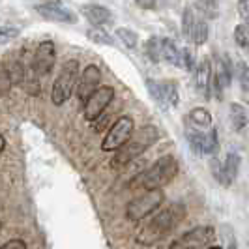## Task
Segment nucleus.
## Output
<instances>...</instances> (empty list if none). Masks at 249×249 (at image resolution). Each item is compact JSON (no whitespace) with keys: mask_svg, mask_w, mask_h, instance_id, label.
<instances>
[{"mask_svg":"<svg viewBox=\"0 0 249 249\" xmlns=\"http://www.w3.org/2000/svg\"><path fill=\"white\" fill-rule=\"evenodd\" d=\"M87 36L94 41V43H100V45H112V37L103 30V28H90L87 32Z\"/></svg>","mask_w":249,"mask_h":249,"instance_id":"bb28decb","label":"nucleus"},{"mask_svg":"<svg viewBox=\"0 0 249 249\" xmlns=\"http://www.w3.org/2000/svg\"><path fill=\"white\" fill-rule=\"evenodd\" d=\"M77 77H79V62L77 60H66L62 64V70L56 77L54 85H53V90H51V100L54 105H64L66 101L71 98L75 90V85H77Z\"/></svg>","mask_w":249,"mask_h":249,"instance_id":"20e7f679","label":"nucleus"},{"mask_svg":"<svg viewBox=\"0 0 249 249\" xmlns=\"http://www.w3.org/2000/svg\"><path fill=\"white\" fill-rule=\"evenodd\" d=\"M146 88H148V94L150 98L160 103L163 107V92H161V81H154V79H148L146 81Z\"/></svg>","mask_w":249,"mask_h":249,"instance_id":"cd10ccee","label":"nucleus"},{"mask_svg":"<svg viewBox=\"0 0 249 249\" xmlns=\"http://www.w3.org/2000/svg\"><path fill=\"white\" fill-rule=\"evenodd\" d=\"M231 79H232V68L229 66L227 60H221L217 64V71L213 73V92L217 98L223 96V92L231 85Z\"/></svg>","mask_w":249,"mask_h":249,"instance_id":"dca6fc26","label":"nucleus"},{"mask_svg":"<svg viewBox=\"0 0 249 249\" xmlns=\"http://www.w3.org/2000/svg\"><path fill=\"white\" fill-rule=\"evenodd\" d=\"M178 51L180 49L176 47L173 39H169V37H161V60L176 64V60H178Z\"/></svg>","mask_w":249,"mask_h":249,"instance_id":"aec40b11","label":"nucleus"},{"mask_svg":"<svg viewBox=\"0 0 249 249\" xmlns=\"http://www.w3.org/2000/svg\"><path fill=\"white\" fill-rule=\"evenodd\" d=\"M187 141L191 150L197 156H212L219 148V141H217V131L210 129L208 133L202 131H189L187 133Z\"/></svg>","mask_w":249,"mask_h":249,"instance_id":"9d476101","label":"nucleus"},{"mask_svg":"<svg viewBox=\"0 0 249 249\" xmlns=\"http://www.w3.org/2000/svg\"><path fill=\"white\" fill-rule=\"evenodd\" d=\"M234 73H236V79L240 83V88L249 94V68L246 62H238L236 68H234Z\"/></svg>","mask_w":249,"mask_h":249,"instance_id":"393cba45","label":"nucleus"},{"mask_svg":"<svg viewBox=\"0 0 249 249\" xmlns=\"http://www.w3.org/2000/svg\"><path fill=\"white\" fill-rule=\"evenodd\" d=\"M238 13H240V19L249 25V0H238Z\"/></svg>","mask_w":249,"mask_h":249,"instance_id":"473e14b6","label":"nucleus"},{"mask_svg":"<svg viewBox=\"0 0 249 249\" xmlns=\"http://www.w3.org/2000/svg\"><path fill=\"white\" fill-rule=\"evenodd\" d=\"M189 122L195 125V127H199V129L210 127V124H212V114L206 111V109H202V107L191 109V112H189Z\"/></svg>","mask_w":249,"mask_h":249,"instance_id":"a211bd4d","label":"nucleus"},{"mask_svg":"<svg viewBox=\"0 0 249 249\" xmlns=\"http://www.w3.org/2000/svg\"><path fill=\"white\" fill-rule=\"evenodd\" d=\"M197 6H199V10L208 19H213V17H217V0H197Z\"/></svg>","mask_w":249,"mask_h":249,"instance_id":"c85d7f7f","label":"nucleus"},{"mask_svg":"<svg viewBox=\"0 0 249 249\" xmlns=\"http://www.w3.org/2000/svg\"><path fill=\"white\" fill-rule=\"evenodd\" d=\"M56 60V51H54V43L47 39V41H41L36 47V53L32 56V68L36 71L37 77H43V75H49L53 71V66Z\"/></svg>","mask_w":249,"mask_h":249,"instance_id":"1a4fd4ad","label":"nucleus"},{"mask_svg":"<svg viewBox=\"0 0 249 249\" xmlns=\"http://www.w3.org/2000/svg\"><path fill=\"white\" fill-rule=\"evenodd\" d=\"M178 173V163L173 156H161L150 169H146L142 175H139L131 187H141V189H161L165 187Z\"/></svg>","mask_w":249,"mask_h":249,"instance_id":"7ed1b4c3","label":"nucleus"},{"mask_svg":"<svg viewBox=\"0 0 249 249\" xmlns=\"http://www.w3.org/2000/svg\"><path fill=\"white\" fill-rule=\"evenodd\" d=\"M195 81H197V90L204 98L210 96V87H212V68H210V60L202 58L197 66V73H195Z\"/></svg>","mask_w":249,"mask_h":249,"instance_id":"4468645a","label":"nucleus"},{"mask_svg":"<svg viewBox=\"0 0 249 249\" xmlns=\"http://www.w3.org/2000/svg\"><path fill=\"white\" fill-rule=\"evenodd\" d=\"M165 200L161 189H150L144 191L142 195H139L125 206V215L129 221H142L144 217H148L156 212Z\"/></svg>","mask_w":249,"mask_h":249,"instance_id":"39448f33","label":"nucleus"},{"mask_svg":"<svg viewBox=\"0 0 249 249\" xmlns=\"http://www.w3.org/2000/svg\"><path fill=\"white\" fill-rule=\"evenodd\" d=\"M240 156L236 152H231L227 154L225 158V163H221V175H219V182L225 184V186H231L238 176V169H240Z\"/></svg>","mask_w":249,"mask_h":249,"instance_id":"2eb2a0df","label":"nucleus"},{"mask_svg":"<svg viewBox=\"0 0 249 249\" xmlns=\"http://www.w3.org/2000/svg\"><path fill=\"white\" fill-rule=\"evenodd\" d=\"M4 148H6V139L0 133V152H4Z\"/></svg>","mask_w":249,"mask_h":249,"instance_id":"e433bc0d","label":"nucleus"},{"mask_svg":"<svg viewBox=\"0 0 249 249\" xmlns=\"http://www.w3.org/2000/svg\"><path fill=\"white\" fill-rule=\"evenodd\" d=\"M116 36L120 37V41L124 43L127 49H135L139 43V36L131 28H116Z\"/></svg>","mask_w":249,"mask_h":249,"instance_id":"412c9836","label":"nucleus"},{"mask_svg":"<svg viewBox=\"0 0 249 249\" xmlns=\"http://www.w3.org/2000/svg\"><path fill=\"white\" fill-rule=\"evenodd\" d=\"M225 242H227V249H238L236 246V238H234V234L229 231V227H225Z\"/></svg>","mask_w":249,"mask_h":249,"instance_id":"f704fd0d","label":"nucleus"},{"mask_svg":"<svg viewBox=\"0 0 249 249\" xmlns=\"http://www.w3.org/2000/svg\"><path fill=\"white\" fill-rule=\"evenodd\" d=\"M229 114H231V124H232V129L234 131H244L249 124L248 118V111L244 105L240 103H232L231 109H229Z\"/></svg>","mask_w":249,"mask_h":249,"instance_id":"f3484780","label":"nucleus"},{"mask_svg":"<svg viewBox=\"0 0 249 249\" xmlns=\"http://www.w3.org/2000/svg\"><path fill=\"white\" fill-rule=\"evenodd\" d=\"M189 37H193V41H195L197 45H202V43L208 39V25H206V21H195L193 30H191V36Z\"/></svg>","mask_w":249,"mask_h":249,"instance_id":"5701e85b","label":"nucleus"},{"mask_svg":"<svg viewBox=\"0 0 249 249\" xmlns=\"http://www.w3.org/2000/svg\"><path fill=\"white\" fill-rule=\"evenodd\" d=\"M100 81H101V71L98 66H87L85 71L81 73L79 81H77V98L81 103H85L88 100V96L100 87Z\"/></svg>","mask_w":249,"mask_h":249,"instance_id":"9b49d317","label":"nucleus"},{"mask_svg":"<svg viewBox=\"0 0 249 249\" xmlns=\"http://www.w3.org/2000/svg\"><path fill=\"white\" fill-rule=\"evenodd\" d=\"M146 54L150 56L152 62L161 60V37H150L146 41Z\"/></svg>","mask_w":249,"mask_h":249,"instance_id":"b1692460","label":"nucleus"},{"mask_svg":"<svg viewBox=\"0 0 249 249\" xmlns=\"http://www.w3.org/2000/svg\"><path fill=\"white\" fill-rule=\"evenodd\" d=\"M163 92V107H175L178 103V88L173 81H161Z\"/></svg>","mask_w":249,"mask_h":249,"instance_id":"6ab92c4d","label":"nucleus"},{"mask_svg":"<svg viewBox=\"0 0 249 249\" xmlns=\"http://www.w3.org/2000/svg\"><path fill=\"white\" fill-rule=\"evenodd\" d=\"M81 13L85 15V19L88 23L94 26H103L112 21V13L107 8L100 6V4H85L81 8Z\"/></svg>","mask_w":249,"mask_h":249,"instance_id":"ddd939ff","label":"nucleus"},{"mask_svg":"<svg viewBox=\"0 0 249 249\" xmlns=\"http://www.w3.org/2000/svg\"><path fill=\"white\" fill-rule=\"evenodd\" d=\"M135 131V122L131 116H120L114 124L109 127L107 135L101 142V150L103 152H116L120 146H124L129 141V137Z\"/></svg>","mask_w":249,"mask_h":249,"instance_id":"423d86ee","label":"nucleus"},{"mask_svg":"<svg viewBox=\"0 0 249 249\" xmlns=\"http://www.w3.org/2000/svg\"><path fill=\"white\" fill-rule=\"evenodd\" d=\"M213 240H215V229L210 225H202V227H195V229L184 232L180 238H176L169 246V249H202L208 248Z\"/></svg>","mask_w":249,"mask_h":249,"instance_id":"0eeeda50","label":"nucleus"},{"mask_svg":"<svg viewBox=\"0 0 249 249\" xmlns=\"http://www.w3.org/2000/svg\"><path fill=\"white\" fill-rule=\"evenodd\" d=\"M158 139H160V131H158L156 125H144V127H141L137 133H135V137L131 135L124 146H120V148L114 152V158H112L111 161L112 167L114 169L125 167L127 163H131L135 158H139L144 150L150 148Z\"/></svg>","mask_w":249,"mask_h":249,"instance_id":"f03ea898","label":"nucleus"},{"mask_svg":"<svg viewBox=\"0 0 249 249\" xmlns=\"http://www.w3.org/2000/svg\"><path fill=\"white\" fill-rule=\"evenodd\" d=\"M19 28L17 26H12V25H6V26H0V45H4V43H10L12 39L19 36Z\"/></svg>","mask_w":249,"mask_h":249,"instance_id":"2f4dec72","label":"nucleus"},{"mask_svg":"<svg viewBox=\"0 0 249 249\" xmlns=\"http://www.w3.org/2000/svg\"><path fill=\"white\" fill-rule=\"evenodd\" d=\"M12 85H13V79H12V73H10V68L6 64L0 62V96L10 94Z\"/></svg>","mask_w":249,"mask_h":249,"instance_id":"4be33fe9","label":"nucleus"},{"mask_svg":"<svg viewBox=\"0 0 249 249\" xmlns=\"http://www.w3.org/2000/svg\"><path fill=\"white\" fill-rule=\"evenodd\" d=\"M0 249H26V242L25 240H21V238H13V240H10V242L2 244Z\"/></svg>","mask_w":249,"mask_h":249,"instance_id":"72a5a7b5","label":"nucleus"},{"mask_svg":"<svg viewBox=\"0 0 249 249\" xmlns=\"http://www.w3.org/2000/svg\"><path fill=\"white\" fill-rule=\"evenodd\" d=\"M114 98V88L112 87H98L90 96L88 100L83 103V114L88 122H96L100 118L103 111L109 107V103Z\"/></svg>","mask_w":249,"mask_h":249,"instance_id":"6e6552de","label":"nucleus"},{"mask_svg":"<svg viewBox=\"0 0 249 249\" xmlns=\"http://www.w3.org/2000/svg\"><path fill=\"white\" fill-rule=\"evenodd\" d=\"M234 41L240 47H249V25L242 23L234 28Z\"/></svg>","mask_w":249,"mask_h":249,"instance_id":"c756f323","label":"nucleus"},{"mask_svg":"<svg viewBox=\"0 0 249 249\" xmlns=\"http://www.w3.org/2000/svg\"><path fill=\"white\" fill-rule=\"evenodd\" d=\"M135 4H137L139 8H142V10H154L158 0H135Z\"/></svg>","mask_w":249,"mask_h":249,"instance_id":"c9c22d12","label":"nucleus"},{"mask_svg":"<svg viewBox=\"0 0 249 249\" xmlns=\"http://www.w3.org/2000/svg\"><path fill=\"white\" fill-rule=\"evenodd\" d=\"M193 25H195L193 8H186V10H184V15H182V32H184V36H191Z\"/></svg>","mask_w":249,"mask_h":249,"instance_id":"7c9ffc66","label":"nucleus"},{"mask_svg":"<svg viewBox=\"0 0 249 249\" xmlns=\"http://www.w3.org/2000/svg\"><path fill=\"white\" fill-rule=\"evenodd\" d=\"M186 217V208L184 204L175 202L167 208H161L158 213H154L146 223L139 229L137 242L142 246H154L158 242H161L165 236H169L178 225L182 223V219Z\"/></svg>","mask_w":249,"mask_h":249,"instance_id":"f257e3e1","label":"nucleus"},{"mask_svg":"<svg viewBox=\"0 0 249 249\" xmlns=\"http://www.w3.org/2000/svg\"><path fill=\"white\" fill-rule=\"evenodd\" d=\"M36 12L53 23H64V25H73L77 23V13H73L71 10L58 6V4H39L36 6Z\"/></svg>","mask_w":249,"mask_h":249,"instance_id":"f8f14e48","label":"nucleus"},{"mask_svg":"<svg viewBox=\"0 0 249 249\" xmlns=\"http://www.w3.org/2000/svg\"><path fill=\"white\" fill-rule=\"evenodd\" d=\"M176 66H180L182 70H187L191 71L195 68V56L189 49H180L178 51V60H176Z\"/></svg>","mask_w":249,"mask_h":249,"instance_id":"a878e982","label":"nucleus"}]
</instances>
